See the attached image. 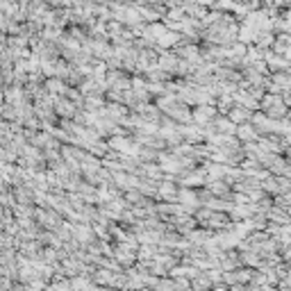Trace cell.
Here are the masks:
<instances>
[{"label":"cell","instance_id":"cell-8","mask_svg":"<svg viewBox=\"0 0 291 291\" xmlns=\"http://www.w3.org/2000/svg\"><path fill=\"white\" fill-rule=\"evenodd\" d=\"M157 44H160L162 48H171V46H178V44H180V32H176V30L168 28V32L164 34L162 39L157 41Z\"/></svg>","mask_w":291,"mask_h":291},{"label":"cell","instance_id":"cell-11","mask_svg":"<svg viewBox=\"0 0 291 291\" xmlns=\"http://www.w3.org/2000/svg\"><path fill=\"white\" fill-rule=\"evenodd\" d=\"M257 137V132L255 128H250V125H239L237 128V139L239 141H253Z\"/></svg>","mask_w":291,"mask_h":291},{"label":"cell","instance_id":"cell-16","mask_svg":"<svg viewBox=\"0 0 291 291\" xmlns=\"http://www.w3.org/2000/svg\"><path fill=\"white\" fill-rule=\"evenodd\" d=\"M160 193L164 196V198H176V187H173V184L171 182H164L162 184V187H160Z\"/></svg>","mask_w":291,"mask_h":291},{"label":"cell","instance_id":"cell-1","mask_svg":"<svg viewBox=\"0 0 291 291\" xmlns=\"http://www.w3.org/2000/svg\"><path fill=\"white\" fill-rule=\"evenodd\" d=\"M262 109L271 116V119H282V116L287 114V103L280 96H273L271 93V96H266L262 100Z\"/></svg>","mask_w":291,"mask_h":291},{"label":"cell","instance_id":"cell-7","mask_svg":"<svg viewBox=\"0 0 291 291\" xmlns=\"http://www.w3.org/2000/svg\"><path fill=\"white\" fill-rule=\"evenodd\" d=\"M264 60H266V64L273 68V71H280V68H287V60H282V57L278 55V52H266L264 55Z\"/></svg>","mask_w":291,"mask_h":291},{"label":"cell","instance_id":"cell-5","mask_svg":"<svg viewBox=\"0 0 291 291\" xmlns=\"http://www.w3.org/2000/svg\"><path fill=\"white\" fill-rule=\"evenodd\" d=\"M214 116H216V109L209 107V105H200V107L193 112V119L198 121V123H207V121H211Z\"/></svg>","mask_w":291,"mask_h":291},{"label":"cell","instance_id":"cell-14","mask_svg":"<svg viewBox=\"0 0 291 291\" xmlns=\"http://www.w3.org/2000/svg\"><path fill=\"white\" fill-rule=\"evenodd\" d=\"M248 116H250V114L246 112V107H232V109H230V119L235 121V123H243Z\"/></svg>","mask_w":291,"mask_h":291},{"label":"cell","instance_id":"cell-9","mask_svg":"<svg viewBox=\"0 0 291 291\" xmlns=\"http://www.w3.org/2000/svg\"><path fill=\"white\" fill-rule=\"evenodd\" d=\"M216 130L221 132V134H235L237 137V125H235V121L232 119H221V121H216Z\"/></svg>","mask_w":291,"mask_h":291},{"label":"cell","instance_id":"cell-10","mask_svg":"<svg viewBox=\"0 0 291 291\" xmlns=\"http://www.w3.org/2000/svg\"><path fill=\"white\" fill-rule=\"evenodd\" d=\"M275 44V36L271 34V30H262V32L257 34V48H268V46Z\"/></svg>","mask_w":291,"mask_h":291},{"label":"cell","instance_id":"cell-2","mask_svg":"<svg viewBox=\"0 0 291 291\" xmlns=\"http://www.w3.org/2000/svg\"><path fill=\"white\" fill-rule=\"evenodd\" d=\"M257 34H259L257 28L243 23L241 28H239V36H237V41H241V44H253V41H255V44H257Z\"/></svg>","mask_w":291,"mask_h":291},{"label":"cell","instance_id":"cell-6","mask_svg":"<svg viewBox=\"0 0 291 291\" xmlns=\"http://www.w3.org/2000/svg\"><path fill=\"white\" fill-rule=\"evenodd\" d=\"M166 114L171 116V119H176V121H189L193 116L187 107H184V105H182V107H180V105H173L171 109H166Z\"/></svg>","mask_w":291,"mask_h":291},{"label":"cell","instance_id":"cell-17","mask_svg":"<svg viewBox=\"0 0 291 291\" xmlns=\"http://www.w3.org/2000/svg\"><path fill=\"white\" fill-rule=\"evenodd\" d=\"M100 103H103V100H100L98 96H93V98H87V105H89V107H100Z\"/></svg>","mask_w":291,"mask_h":291},{"label":"cell","instance_id":"cell-4","mask_svg":"<svg viewBox=\"0 0 291 291\" xmlns=\"http://www.w3.org/2000/svg\"><path fill=\"white\" fill-rule=\"evenodd\" d=\"M160 66L164 73H171V71H178L180 66V60L176 55H171V52H164V55L160 57Z\"/></svg>","mask_w":291,"mask_h":291},{"label":"cell","instance_id":"cell-3","mask_svg":"<svg viewBox=\"0 0 291 291\" xmlns=\"http://www.w3.org/2000/svg\"><path fill=\"white\" fill-rule=\"evenodd\" d=\"M180 55H182L184 62H191V64H200V48L198 46H182L180 48Z\"/></svg>","mask_w":291,"mask_h":291},{"label":"cell","instance_id":"cell-12","mask_svg":"<svg viewBox=\"0 0 291 291\" xmlns=\"http://www.w3.org/2000/svg\"><path fill=\"white\" fill-rule=\"evenodd\" d=\"M57 112L62 116H73L75 114V107H73V100H55Z\"/></svg>","mask_w":291,"mask_h":291},{"label":"cell","instance_id":"cell-18","mask_svg":"<svg viewBox=\"0 0 291 291\" xmlns=\"http://www.w3.org/2000/svg\"><path fill=\"white\" fill-rule=\"evenodd\" d=\"M193 3H198V5H205V7H209V5H211V7H214V5H216V0H193Z\"/></svg>","mask_w":291,"mask_h":291},{"label":"cell","instance_id":"cell-15","mask_svg":"<svg viewBox=\"0 0 291 291\" xmlns=\"http://www.w3.org/2000/svg\"><path fill=\"white\" fill-rule=\"evenodd\" d=\"M46 87H48L50 93H64V91H68V89H66L60 80H48V84H46Z\"/></svg>","mask_w":291,"mask_h":291},{"label":"cell","instance_id":"cell-13","mask_svg":"<svg viewBox=\"0 0 291 291\" xmlns=\"http://www.w3.org/2000/svg\"><path fill=\"white\" fill-rule=\"evenodd\" d=\"M36 216H39V221L44 225H48V227H55L60 221H57V214H52V211H36Z\"/></svg>","mask_w":291,"mask_h":291}]
</instances>
